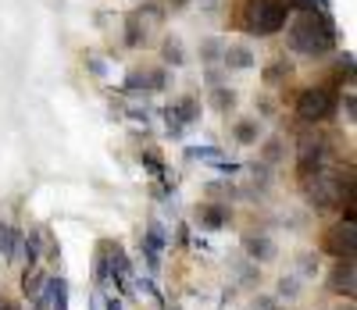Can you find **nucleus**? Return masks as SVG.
<instances>
[{"mask_svg": "<svg viewBox=\"0 0 357 310\" xmlns=\"http://www.w3.org/2000/svg\"><path fill=\"white\" fill-rule=\"evenodd\" d=\"M204 79L211 82V86H218V79H222V72L215 68V65H207V72H204Z\"/></svg>", "mask_w": 357, "mask_h": 310, "instance_id": "nucleus-28", "label": "nucleus"}, {"mask_svg": "<svg viewBox=\"0 0 357 310\" xmlns=\"http://www.w3.org/2000/svg\"><path fill=\"white\" fill-rule=\"evenodd\" d=\"M232 136H236V143H240V146H254L261 139V121L257 118H240L232 125Z\"/></svg>", "mask_w": 357, "mask_h": 310, "instance_id": "nucleus-13", "label": "nucleus"}, {"mask_svg": "<svg viewBox=\"0 0 357 310\" xmlns=\"http://www.w3.org/2000/svg\"><path fill=\"white\" fill-rule=\"evenodd\" d=\"M43 286H47V274H43V268H40V264L22 271V293H25V300L40 296V293H43Z\"/></svg>", "mask_w": 357, "mask_h": 310, "instance_id": "nucleus-14", "label": "nucleus"}, {"mask_svg": "<svg viewBox=\"0 0 357 310\" xmlns=\"http://www.w3.org/2000/svg\"><path fill=\"white\" fill-rule=\"evenodd\" d=\"M329 293L354 300V293H357V268H354V257H343V261L333 268V274H329Z\"/></svg>", "mask_w": 357, "mask_h": 310, "instance_id": "nucleus-7", "label": "nucleus"}, {"mask_svg": "<svg viewBox=\"0 0 357 310\" xmlns=\"http://www.w3.org/2000/svg\"><path fill=\"white\" fill-rule=\"evenodd\" d=\"M282 157H286V143H282V136L264 139V146H261V161H264V164H279Z\"/></svg>", "mask_w": 357, "mask_h": 310, "instance_id": "nucleus-18", "label": "nucleus"}, {"mask_svg": "<svg viewBox=\"0 0 357 310\" xmlns=\"http://www.w3.org/2000/svg\"><path fill=\"white\" fill-rule=\"evenodd\" d=\"M161 61L168 68H183L186 65V47H183V40L178 36H165V43H161Z\"/></svg>", "mask_w": 357, "mask_h": 310, "instance_id": "nucleus-12", "label": "nucleus"}, {"mask_svg": "<svg viewBox=\"0 0 357 310\" xmlns=\"http://www.w3.org/2000/svg\"><path fill=\"white\" fill-rule=\"evenodd\" d=\"M286 4H289L293 11H301V15H304V11H318V0H286Z\"/></svg>", "mask_w": 357, "mask_h": 310, "instance_id": "nucleus-26", "label": "nucleus"}, {"mask_svg": "<svg viewBox=\"0 0 357 310\" xmlns=\"http://www.w3.org/2000/svg\"><path fill=\"white\" fill-rule=\"evenodd\" d=\"M336 310H354V303H340V307H336Z\"/></svg>", "mask_w": 357, "mask_h": 310, "instance_id": "nucleus-33", "label": "nucleus"}, {"mask_svg": "<svg viewBox=\"0 0 357 310\" xmlns=\"http://www.w3.org/2000/svg\"><path fill=\"white\" fill-rule=\"evenodd\" d=\"M232 218V210H229V203H204L200 210H197V222H200V228H222L225 222Z\"/></svg>", "mask_w": 357, "mask_h": 310, "instance_id": "nucleus-10", "label": "nucleus"}, {"mask_svg": "<svg viewBox=\"0 0 357 310\" xmlns=\"http://www.w3.org/2000/svg\"><path fill=\"white\" fill-rule=\"evenodd\" d=\"M286 18H289L286 0H250L243 15V29L254 36H275L286 29Z\"/></svg>", "mask_w": 357, "mask_h": 310, "instance_id": "nucleus-3", "label": "nucleus"}, {"mask_svg": "<svg viewBox=\"0 0 357 310\" xmlns=\"http://www.w3.org/2000/svg\"><path fill=\"white\" fill-rule=\"evenodd\" d=\"M301 296V278H279V300H296Z\"/></svg>", "mask_w": 357, "mask_h": 310, "instance_id": "nucleus-23", "label": "nucleus"}, {"mask_svg": "<svg viewBox=\"0 0 357 310\" xmlns=\"http://www.w3.org/2000/svg\"><path fill=\"white\" fill-rule=\"evenodd\" d=\"M104 310H122V303H118V300H114V296H111V300H107V303H104Z\"/></svg>", "mask_w": 357, "mask_h": 310, "instance_id": "nucleus-32", "label": "nucleus"}, {"mask_svg": "<svg viewBox=\"0 0 357 310\" xmlns=\"http://www.w3.org/2000/svg\"><path fill=\"white\" fill-rule=\"evenodd\" d=\"M286 40H289V47L296 54H304V57H325L336 47V25L321 8L318 11H304L296 22H289Z\"/></svg>", "mask_w": 357, "mask_h": 310, "instance_id": "nucleus-1", "label": "nucleus"}, {"mask_svg": "<svg viewBox=\"0 0 357 310\" xmlns=\"http://www.w3.org/2000/svg\"><path fill=\"white\" fill-rule=\"evenodd\" d=\"M243 254L254 261V264H268V261H275V242L272 235H261V232H247L243 235Z\"/></svg>", "mask_w": 357, "mask_h": 310, "instance_id": "nucleus-8", "label": "nucleus"}, {"mask_svg": "<svg viewBox=\"0 0 357 310\" xmlns=\"http://www.w3.org/2000/svg\"><path fill=\"white\" fill-rule=\"evenodd\" d=\"M107 246H111V242H100V246H97V254H93V278H97V282H107V278H111Z\"/></svg>", "mask_w": 357, "mask_h": 310, "instance_id": "nucleus-20", "label": "nucleus"}, {"mask_svg": "<svg viewBox=\"0 0 357 310\" xmlns=\"http://www.w3.org/2000/svg\"><path fill=\"white\" fill-rule=\"evenodd\" d=\"M0 310H22V307H18L11 296H4V293H0Z\"/></svg>", "mask_w": 357, "mask_h": 310, "instance_id": "nucleus-29", "label": "nucleus"}, {"mask_svg": "<svg viewBox=\"0 0 357 310\" xmlns=\"http://www.w3.org/2000/svg\"><path fill=\"white\" fill-rule=\"evenodd\" d=\"M18 242H22V232L11 228L8 222H0V257L15 261V257H18Z\"/></svg>", "mask_w": 357, "mask_h": 310, "instance_id": "nucleus-15", "label": "nucleus"}, {"mask_svg": "<svg viewBox=\"0 0 357 310\" xmlns=\"http://www.w3.org/2000/svg\"><path fill=\"white\" fill-rule=\"evenodd\" d=\"M165 118H168V132H172V136H178L186 125L200 121V100L186 93V97H178V100H175V104L165 111Z\"/></svg>", "mask_w": 357, "mask_h": 310, "instance_id": "nucleus-5", "label": "nucleus"}, {"mask_svg": "<svg viewBox=\"0 0 357 310\" xmlns=\"http://www.w3.org/2000/svg\"><path fill=\"white\" fill-rule=\"evenodd\" d=\"M301 274H318V261H314V254H304V257H301Z\"/></svg>", "mask_w": 357, "mask_h": 310, "instance_id": "nucleus-27", "label": "nucleus"}, {"mask_svg": "<svg viewBox=\"0 0 357 310\" xmlns=\"http://www.w3.org/2000/svg\"><path fill=\"white\" fill-rule=\"evenodd\" d=\"M200 8H204L207 15H215V11H218V0H200Z\"/></svg>", "mask_w": 357, "mask_h": 310, "instance_id": "nucleus-31", "label": "nucleus"}, {"mask_svg": "<svg viewBox=\"0 0 357 310\" xmlns=\"http://www.w3.org/2000/svg\"><path fill=\"white\" fill-rule=\"evenodd\" d=\"M165 4H168L172 11H186V4H190V0H165Z\"/></svg>", "mask_w": 357, "mask_h": 310, "instance_id": "nucleus-30", "label": "nucleus"}, {"mask_svg": "<svg viewBox=\"0 0 357 310\" xmlns=\"http://www.w3.org/2000/svg\"><path fill=\"white\" fill-rule=\"evenodd\" d=\"M136 15H139V18H154V22H165L168 8H165V0H139V4H136Z\"/></svg>", "mask_w": 357, "mask_h": 310, "instance_id": "nucleus-19", "label": "nucleus"}, {"mask_svg": "<svg viewBox=\"0 0 357 310\" xmlns=\"http://www.w3.org/2000/svg\"><path fill=\"white\" fill-rule=\"evenodd\" d=\"M222 65L232 72H247V68H254V50L243 43H229V47H222Z\"/></svg>", "mask_w": 357, "mask_h": 310, "instance_id": "nucleus-9", "label": "nucleus"}, {"mask_svg": "<svg viewBox=\"0 0 357 310\" xmlns=\"http://www.w3.org/2000/svg\"><path fill=\"white\" fill-rule=\"evenodd\" d=\"M222 61V43L218 40H204L200 43V65H218Z\"/></svg>", "mask_w": 357, "mask_h": 310, "instance_id": "nucleus-22", "label": "nucleus"}, {"mask_svg": "<svg viewBox=\"0 0 357 310\" xmlns=\"http://www.w3.org/2000/svg\"><path fill=\"white\" fill-rule=\"evenodd\" d=\"M336 89L329 86H307L296 93V118L307 121V125H314V121H325V118H333L336 114Z\"/></svg>", "mask_w": 357, "mask_h": 310, "instance_id": "nucleus-4", "label": "nucleus"}, {"mask_svg": "<svg viewBox=\"0 0 357 310\" xmlns=\"http://www.w3.org/2000/svg\"><path fill=\"white\" fill-rule=\"evenodd\" d=\"M304 196L314 210H336L343 207V200H354V175L347 171L343 178V175L318 168L314 175H304Z\"/></svg>", "mask_w": 357, "mask_h": 310, "instance_id": "nucleus-2", "label": "nucleus"}, {"mask_svg": "<svg viewBox=\"0 0 357 310\" xmlns=\"http://www.w3.org/2000/svg\"><path fill=\"white\" fill-rule=\"evenodd\" d=\"M143 43H146V25H143V18L132 11V15H126V47L136 50V47H143Z\"/></svg>", "mask_w": 357, "mask_h": 310, "instance_id": "nucleus-16", "label": "nucleus"}, {"mask_svg": "<svg viewBox=\"0 0 357 310\" xmlns=\"http://www.w3.org/2000/svg\"><path fill=\"white\" fill-rule=\"evenodd\" d=\"M139 161H143L146 168H151V171H154L158 178L165 175V164H161V157H158V153H154V150H143V153H139Z\"/></svg>", "mask_w": 357, "mask_h": 310, "instance_id": "nucleus-24", "label": "nucleus"}, {"mask_svg": "<svg viewBox=\"0 0 357 310\" xmlns=\"http://www.w3.org/2000/svg\"><path fill=\"white\" fill-rule=\"evenodd\" d=\"M47 310H68V282L65 278H47Z\"/></svg>", "mask_w": 357, "mask_h": 310, "instance_id": "nucleus-11", "label": "nucleus"}, {"mask_svg": "<svg viewBox=\"0 0 357 310\" xmlns=\"http://www.w3.org/2000/svg\"><path fill=\"white\" fill-rule=\"evenodd\" d=\"M289 75H293V65H289V61H282V57H275L272 65L264 68V82H282Z\"/></svg>", "mask_w": 357, "mask_h": 310, "instance_id": "nucleus-21", "label": "nucleus"}, {"mask_svg": "<svg viewBox=\"0 0 357 310\" xmlns=\"http://www.w3.org/2000/svg\"><path fill=\"white\" fill-rule=\"evenodd\" d=\"M325 250H329L336 261H343V257H354V250H357V228H354L350 222H340V225H333L329 232H325Z\"/></svg>", "mask_w": 357, "mask_h": 310, "instance_id": "nucleus-6", "label": "nucleus"}, {"mask_svg": "<svg viewBox=\"0 0 357 310\" xmlns=\"http://www.w3.org/2000/svg\"><path fill=\"white\" fill-rule=\"evenodd\" d=\"M211 107L222 111V114L236 111V89H229V86H215V89H211Z\"/></svg>", "mask_w": 357, "mask_h": 310, "instance_id": "nucleus-17", "label": "nucleus"}, {"mask_svg": "<svg viewBox=\"0 0 357 310\" xmlns=\"http://www.w3.org/2000/svg\"><path fill=\"white\" fill-rule=\"evenodd\" d=\"M86 68L93 72V75H104V72H107V65H104V61H100L97 54H86Z\"/></svg>", "mask_w": 357, "mask_h": 310, "instance_id": "nucleus-25", "label": "nucleus"}]
</instances>
